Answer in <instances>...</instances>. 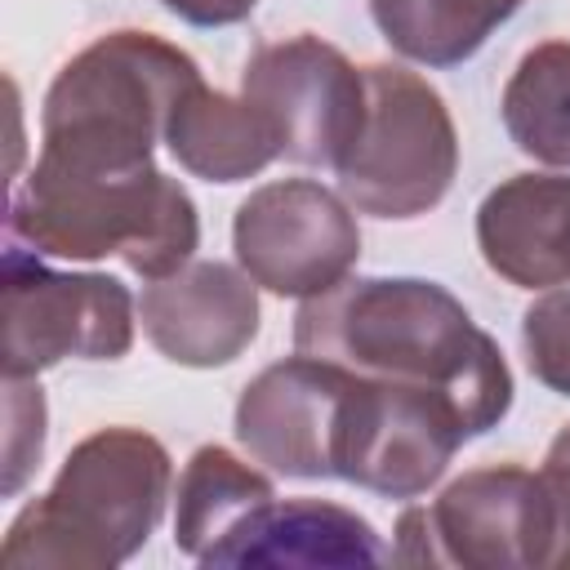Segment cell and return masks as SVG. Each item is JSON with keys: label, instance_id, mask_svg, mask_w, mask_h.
Returning <instances> with one entry per match:
<instances>
[{"label": "cell", "instance_id": "obj_3", "mask_svg": "<svg viewBox=\"0 0 570 570\" xmlns=\"http://www.w3.org/2000/svg\"><path fill=\"white\" fill-rule=\"evenodd\" d=\"M169 481V454L156 436L138 428H102L67 454L49 494L13 517L0 561L111 570L129 561L165 517Z\"/></svg>", "mask_w": 570, "mask_h": 570}, {"label": "cell", "instance_id": "obj_8", "mask_svg": "<svg viewBox=\"0 0 570 570\" xmlns=\"http://www.w3.org/2000/svg\"><path fill=\"white\" fill-rule=\"evenodd\" d=\"M232 245L254 285L285 298H316L334 289L361 258L352 205L312 178H285L249 191L236 209Z\"/></svg>", "mask_w": 570, "mask_h": 570}, {"label": "cell", "instance_id": "obj_17", "mask_svg": "<svg viewBox=\"0 0 570 570\" xmlns=\"http://www.w3.org/2000/svg\"><path fill=\"white\" fill-rule=\"evenodd\" d=\"M525 0H370L387 45L428 67H459Z\"/></svg>", "mask_w": 570, "mask_h": 570}, {"label": "cell", "instance_id": "obj_22", "mask_svg": "<svg viewBox=\"0 0 570 570\" xmlns=\"http://www.w3.org/2000/svg\"><path fill=\"white\" fill-rule=\"evenodd\" d=\"M160 4L191 27H232V22L249 18L258 0H160Z\"/></svg>", "mask_w": 570, "mask_h": 570}, {"label": "cell", "instance_id": "obj_9", "mask_svg": "<svg viewBox=\"0 0 570 570\" xmlns=\"http://www.w3.org/2000/svg\"><path fill=\"white\" fill-rule=\"evenodd\" d=\"M240 98L272 120L281 156L338 169L365 120V71L321 36H289L254 49Z\"/></svg>", "mask_w": 570, "mask_h": 570}, {"label": "cell", "instance_id": "obj_18", "mask_svg": "<svg viewBox=\"0 0 570 570\" xmlns=\"http://www.w3.org/2000/svg\"><path fill=\"white\" fill-rule=\"evenodd\" d=\"M508 138L557 169H570V40L534 45L503 89Z\"/></svg>", "mask_w": 570, "mask_h": 570}, {"label": "cell", "instance_id": "obj_15", "mask_svg": "<svg viewBox=\"0 0 570 570\" xmlns=\"http://www.w3.org/2000/svg\"><path fill=\"white\" fill-rule=\"evenodd\" d=\"M165 147L205 183H240L281 156L272 120L249 98L218 94L205 80L178 98L165 125Z\"/></svg>", "mask_w": 570, "mask_h": 570}, {"label": "cell", "instance_id": "obj_6", "mask_svg": "<svg viewBox=\"0 0 570 570\" xmlns=\"http://www.w3.org/2000/svg\"><path fill=\"white\" fill-rule=\"evenodd\" d=\"M552 503L543 476L521 463L472 468L432 503L405 508L392 561L463 570H548Z\"/></svg>", "mask_w": 570, "mask_h": 570}, {"label": "cell", "instance_id": "obj_5", "mask_svg": "<svg viewBox=\"0 0 570 570\" xmlns=\"http://www.w3.org/2000/svg\"><path fill=\"white\" fill-rule=\"evenodd\" d=\"M454 169L459 134L441 94L405 67H365V120L334 169L343 200L374 218H419L450 191Z\"/></svg>", "mask_w": 570, "mask_h": 570}, {"label": "cell", "instance_id": "obj_13", "mask_svg": "<svg viewBox=\"0 0 570 570\" xmlns=\"http://www.w3.org/2000/svg\"><path fill=\"white\" fill-rule=\"evenodd\" d=\"M392 548L365 517L325 499H267L227 539H218L200 566H285V570H356L383 566Z\"/></svg>", "mask_w": 570, "mask_h": 570}, {"label": "cell", "instance_id": "obj_21", "mask_svg": "<svg viewBox=\"0 0 570 570\" xmlns=\"http://www.w3.org/2000/svg\"><path fill=\"white\" fill-rule=\"evenodd\" d=\"M539 476H543V490H548V503H552L548 570H570V423L552 436Z\"/></svg>", "mask_w": 570, "mask_h": 570}, {"label": "cell", "instance_id": "obj_14", "mask_svg": "<svg viewBox=\"0 0 570 570\" xmlns=\"http://www.w3.org/2000/svg\"><path fill=\"white\" fill-rule=\"evenodd\" d=\"M476 245L494 276L521 289L570 281V178L512 174L476 209Z\"/></svg>", "mask_w": 570, "mask_h": 570}, {"label": "cell", "instance_id": "obj_4", "mask_svg": "<svg viewBox=\"0 0 570 570\" xmlns=\"http://www.w3.org/2000/svg\"><path fill=\"white\" fill-rule=\"evenodd\" d=\"M9 232L49 258L94 263L116 254L142 281H160L191 263L200 218L183 183L156 165L134 174H71L36 160L13 196Z\"/></svg>", "mask_w": 570, "mask_h": 570}, {"label": "cell", "instance_id": "obj_11", "mask_svg": "<svg viewBox=\"0 0 570 570\" xmlns=\"http://www.w3.org/2000/svg\"><path fill=\"white\" fill-rule=\"evenodd\" d=\"M352 387L356 374L334 361L303 352L276 361L254 383H245L236 401V436L254 463L281 476H338V445Z\"/></svg>", "mask_w": 570, "mask_h": 570}, {"label": "cell", "instance_id": "obj_1", "mask_svg": "<svg viewBox=\"0 0 570 570\" xmlns=\"http://www.w3.org/2000/svg\"><path fill=\"white\" fill-rule=\"evenodd\" d=\"M294 352L365 379L441 387L459 405L468 436L490 432L512 405V374L499 343L436 281H338L298 307Z\"/></svg>", "mask_w": 570, "mask_h": 570}, {"label": "cell", "instance_id": "obj_7", "mask_svg": "<svg viewBox=\"0 0 570 570\" xmlns=\"http://www.w3.org/2000/svg\"><path fill=\"white\" fill-rule=\"evenodd\" d=\"M0 321L4 379H36L67 356L116 361L134 343V298L116 276L53 272L27 249L4 254Z\"/></svg>", "mask_w": 570, "mask_h": 570}, {"label": "cell", "instance_id": "obj_20", "mask_svg": "<svg viewBox=\"0 0 570 570\" xmlns=\"http://www.w3.org/2000/svg\"><path fill=\"white\" fill-rule=\"evenodd\" d=\"M4 494H18L45 454V396L27 379H4Z\"/></svg>", "mask_w": 570, "mask_h": 570}, {"label": "cell", "instance_id": "obj_12", "mask_svg": "<svg viewBox=\"0 0 570 570\" xmlns=\"http://www.w3.org/2000/svg\"><path fill=\"white\" fill-rule=\"evenodd\" d=\"M142 330L160 356L191 370L236 361L258 334V285L232 263H187L142 289Z\"/></svg>", "mask_w": 570, "mask_h": 570}, {"label": "cell", "instance_id": "obj_2", "mask_svg": "<svg viewBox=\"0 0 570 570\" xmlns=\"http://www.w3.org/2000/svg\"><path fill=\"white\" fill-rule=\"evenodd\" d=\"M200 67L151 31H111L80 49L49 85L40 111V165L71 174H134L151 165L156 142Z\"/></svg>", "mask_w": 570, "mask_h": 570}, {"label": "cell", "instance_id": "obj_19", "mask_svg": "<svg viewBox=\"0 0 570 570\" xmlns=\"http://www.w3.org/2000/svg\"><path fill=\"white\" fill-rule=\"evenodd\" d=\"M521 343L530 374L543 387L570 396V289H552L525 307Z\"/></svg>", "mask_w": 570, "mask_h": 570}, {"label": "cell", "instance_id": "obj_10", "mask_svg": "<svg viewBox=\"0 0 570 570\" xmlns=\"http://www.w3.org/2000/svg\"><path fill=\"white\" fill-rule=\"evenodd\" d=\"M463 441L468 423L441 387L356 374L338 445V481L387 499H414L441 481Z\"/></svg>", "mask_w": 570, "mask_h": 570}, {"label": "cell", "instance_id": "obj_16", "mask_svg": "<svg viewBox=\"0 0 570 570\" xmlns=\"http://www.w3.org/2000/svg\"><path fill=\"white\" fill-rule=\"evenodd\" d=\"M267 499H276V490L258 468L240 463L223 445H200L178 476L174 548L200 561L218 539H227Z\"/></svg>", "mask_w": 570, "mask_h": 570}]
</instances>
